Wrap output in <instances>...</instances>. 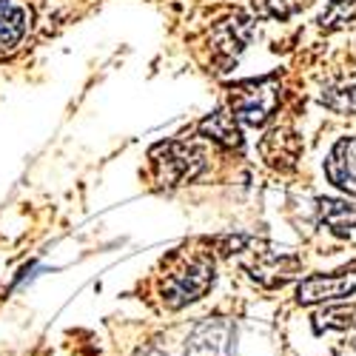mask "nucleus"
<instances>
[{"instance_id": "obj_6", "label": "nucleus", "mask_w": 356, "mask_h": 356, "mask_svg": "<svg viewBox=\"0 0 356 356\" xmlns=\"http://www.w3.org/2000/svg\"><path fill=\"white\" fill-rule=\"evenodd\" d=\"M325 174L339 191L356 197V137H342L331 148L325 160Z\"/></svg>"}, {"instance_id": "obj_14", "label": "nucleus", "mask_w": 356, "mask_h": 356, "mask_svg": "<svg viewBox=\"0 0 356 356\" xmlns=\"http://www.w3.org/2000/svg\"><path fill=\"white\" fill-rule=\"evenodd\" d=\"M353 15H356V0H331L328 9L319 15V26L322 29H339Z\"/></svg>"}, {"instance_id": "obj_10", "label": "nucleus", "mask_w": 356, "mask_h": 356, "mask_svg": "<svg viewBox=\"0 0 356 356\" xmlns=\"http://www.w3.org/2000/svg\"><path fill=\"white\" fill-rule=\"evenodd\" d=\"M243 123L234 117L231 108H217L214 114H209L200 123V134L209 137L225 148H243Z\"/></svg>"}, {"instance_id": "obj_3", "label": "nucleus", "mask_w": 356, "mask_h": 356, "mask_svg": "<svg viewBox=\"0 0 356 356\" xmlns=\"http://www.w3.org/2000/svg\"><path fill=\"white\" fill-rule=\"evenodd\" d=\"M280 80L277 77H259V80H245L231 88V111L243 126H265L268 117L280 106Z\"/></svg>"}, {"instance_id": "obj_15", "label": "nucleus", "mask_w": 356, "mask_h": 356, "mask_svg": "<svg viewBox=\"0 0 356 356\" xmlns=\"http://www.w3.org/2000/svg\"><path fill=\"white\" fill-rule=\"evenodd\" d=\"M257 15L259 17H288L293 12V3H288V0H259V6L254 3Z\"/></svg>"}, {"instance_id": "obj_12", "label": "nucleus", "mask_w": 356, "mask_h": 356, "mask_svg": "<svg viewBox=\"0 0 356 356\" xmlns=\"http://www.w3.org/2000/svg\"><path fill=\"white\" fill-rule=\"evenodd\" d=\"M319 222L337 236H348L356 228V205L345 202V200H319Z\"/></svg>"}, {"instance_id": "obj_17", "label": "nucleus", "mask_w": 356, "mask_h": 356, "mask_svg": "<svg viewBox=\"0 0 356 356\" xmlns=\"http://www.w3.org/2000/svg\"><path fill=\"white\" fill-rule=\"evenodd\" d=\"M342 356H356V345H350V348H345V353Z\"/></svg>"}, {"instance_id": "obj_9", "label": "nucleus", "mask_w": 356, "mask_h": 356, "mask_svg": "<svg viewBox=\"0 0 356 356\" xmlns=\"http://www.w3.org/2000/svg\"><path fill=\"white\" fill-rule=\"evenodd\" d=\"M319 103L337 114H356V69L331 77L322 86Z\"/></svg>"}, {"instance_id": "obj_11", "label": "nucleus", "mask_w": 356, "mask_h": 356, "mask_svg": "<svg viewBox=\"0 0 356 356\" xmlns=\"http://www.w3.org/2000/svg\"><path fill=\"white\" fill-rule=\"evenodd\" d=\"M29 29V15L15 0H0V54H9L20 46Z\"/></svg>"}, {"instance_id": "obj_13", "label": "nucleus", "mask_w": 356, "mask_h": 356, "mask_svg": "<svg viewBox=\"0 0 356 356\" xmlns=\"http://www.w3.org/2000/svg\"><path fill=\"white\" fill-rule=\"evenodd\" d=\"M262 154L274 165H293L296 154H300V137L288 129H274L268 137L262 140Z\"/></svg>"}, {"instance_id": "obj_18", "label": "nucleus", "mask_w": 356, "mask_h": 356, "mask_svg": "<svg viewBox=\"0 0 356 356\" xmlns=\"http://www.w3.org/2000/svg\"><path fill=\"white\" fill-rule=\"evenodd\" d=\"M148 356H165V353H160V350H152V353H148Z\"/></svg>"}, {"instance_id": "obj_1", "label": "nucleus", "mask_w": 356, "mask_h": 356, "mask_svg": "<svg viewBox=\"0 0 356 356\" xmlns=\"http://www.w3.org/2000/svg\"><path fill=\"white\" fill-rule=\"evenodd\" d=\"M152 163L163 186H186L205 171V152L200 143L168 140L152 152Z\"/></svg>"}, {"instance_id": "obj_2", "label": "nucleus", "mask_w": 356, "mask_h": 356, "mask_svg": "<svg viewBox=\"0 0 356 356\" xmlns=\"http://www.w3.org/2000/svg\"><path fill=\"white\" fill-rule=\"evenodd\" d=\"M217 280V268L211 257H194L186 265H180L165 282H163V302L171 311H180L197 300H202L211 291Z\"/></svg>"}, {"instance_id": "obj_4", "label": "nucleus", "mask_w": 356, "mask_h": 356, "mask_svg": "<svg viewBox=\"0 0 356 356\" xmlns=\"http://www.w3.org/2000/svg\"><path fill=\"white\" fill-rule=\"evenodd\" d=\"M350 293H356V268H345L337 274H314L296 285L300 305L337 302V300H348Z\"/></svg>"}, {"instance_id": "obj_16", "label": "nucleus", "mask_w": 356, "mask_h": 356, "mask_svg": "<svg viewBox=\"0 0 356 356\" xmlns=\"http://www.w3.org/2000/svg\"><path fill=\"white\" fill-rule=\"evenodd\" d=\"M350 325V311H328V314H319L314 316V328H348Z\"/></svg>"}, {"instance_id": "obj_7", "label": "nucleus", "mask_w": 356, "mask_h": 356, "mask_svg": "<svg viewBox=\"0 0 356 356\" xmlns=\"http://www.w3.org/2000/svg\"><path fill=\"white\" fill-rule=\"evenodd\" d=\"M251 32H254V23L248 15H234L228 20H222L214 35H211V43H214V51L222 57V60H236L240 51L248 46L251 40Z\"/></svg>"}, {"instance_id": "obj_5", "label": "nucleus", "mask_w": 356, "mask_h": 356, "mask_svg": "<svg viewBox=\"0 0 356 356\" xmlns=\"http://www.w3.org/2000/svg\"><path fill=\"white\" fill-rule=\"evenodd\" d=\"M234 325L225 316H211L194 325L186 342V356H231Z\"/></svg>"}, {"instance_id": "obj_8", "label": "nucleus", "mask_w": 356, "mask_h": 356, "mask_svg": "<svg viewBox=\"0 0 356 356\" xmlns=\"http://www.w3.org/2000/svg\"><path fill=\"white\" fill-rule=\"evenodd\" d=\"M296 265L300 262H296L293 257H288V254H282V251H257V262L248 265V271L265 288H277V285H285L293 277Z\"/></svg>"}]
</instances>
